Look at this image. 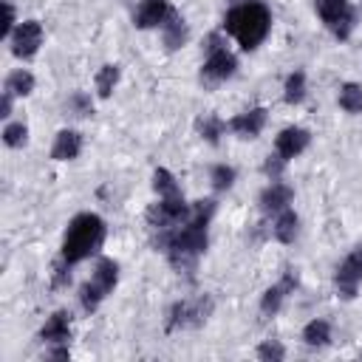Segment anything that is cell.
<instances>
[{"mask_svg":"<svg viewBox=\"0 0 362 362\" xmlns=\"http://www.w3.org/2000/svg\"><path fill=\"white\" fill-rule=\"evenodd\" d=\"M215 212H218V201L215 198H198V201H192V212H189V218L184 223H178L173 229L153 232L156 252H161L167 257V263L178 274H192L198 260L206 255V249H209V226H212Z\"/></svg>","mask_w":362,"mask_h":362,"instance_id":"cell-1","label":"cell"},{"mask_svg":"<svg viewBox=\"0 0 362 362\" xmlns=\"http://www.w3.org/2000/svg\"><path fill=\"white\" fill-rule=\"evenodd\" d=\"M221 28L240 45V51H257L272 34V8L263 0H243L238 6H229Z\"/></svg>","mask_w":362,"mask_h":362,"instance_id":"cell-2","label":"cell"},{"mask_svg":"<svg viewBox=\"0 0 362 362\" xmlns=\"http://www.w3.org/2000/svg\"><path fill=\"white\" fill-rule=\"evenodd\" d=\"M107 238V223L99 212H79L68 221L59 243V257L68 260L71 266H79L90 257L99 255Z\"/></svg>","mask_w":362,"mask_h":362,"instance_id":"cell-3","label":"cell"},{"mask_svg":"<svg viewBox=\"0 0 362 362\" xmlns=\"http://www.w3.org/2000/svg\"><path fill=\"white\" fill-rule=\"evenodd\" d=\"M215 314V297L212 294H195V297H181L175 300L167 314H164V331L167 334H178V331H195L201 325L209 322V317Z\"/></svg>","mask_w":362,"mask_h":362,"instance_id":"cell-4","label":"cell"},{"mask_svg":"<svg viewBox=\"0 0 362 362\" xmlns=\"http://www.w3.org/2000/svg\"><path fill=\"white\" fill-rule=\"evenodd\" d=\"M314 11L322 20V25L331 31V37L339 42H348L351 34L356 31L359 11L354 8L351 0H314Z\"/></svg>","mask_w":362,"mask_h":362,"instance_id":"cell-5","label":"cell"},{"mask_svg":"<svg viewBox=\"0 0 362 362\" xmlns=\"http://www.w3.org/2000/svg\"><path fill=\"white\" fill-rule=\"evenodd\" d=\"M42 42H45V28H42V23L34 20V17H28V20H20L17 28L11 31V37H8V51H11L14 59L28 62V59H34V57L40 54Z\"/></svg>","mask_w":362,"mask_h":362,"instance_id":"cell-6","label":"cell"},{"mask_svg":"<svg viewBox=\"0 0 362 362\" xmlns=\"http://www.w3.org/2000/svg\"><path fill=\"white\" fill-rule=\"evenodd\" d=\"M238 74V57L229 45L212 51V54H204V62H201V71H198V79L204 88H215L226 79H232Z\"/></svg>","mask_w":362,"mask_h":362,"instance_id":"cell-7","label":"cell"},{"mask_svg":"<svg viewBox=\"0 0 362 362\" xmlns=\"http://www.w3.org/2000/svg\"><path fill=\"white\" fill-rule=\"evenodd\" d=\"M297 286H300V274H297V269L286 266V269H283V274H280V280H277V283H272L269 288H263L260 303H257L260 314H263V317H274V314H280V308H283L286 297H288V294H294V291H297Z\"/></svg>","mask_w":362,"mask_h":362,"instance_id":"cell-8","label":"cell"},{"mask_svg":"<svg viewBox=\"0 0 362 362\" xmlns=\"http://www.w3.org/2000/svg\"><path fill=\"white\" fill-rule=\"evenodd\" d=\"M359 286H362V255L354 249V252H348L337 263V269H334V288H337V294L342 300H354Z\"/></svg>","mask_w":362,"mask_h":362,"instance_id":"cell-9","label":"cell"},{"mask_svg":"<svg viewBox=\"0 0 362 362\" xmlns=\"http://www.w3.org/2000/svg\"><path fill=\"white\" fill-rule=\"evenodd\" d=\"M175 14L170 0H141L133 11V25L139 31H161V25Z\"/></svg>","mask_w":362,"mask_h":362,"instance_id":"cell-10","label":"cell"},{"mask_svg":"<svg viewBox=\"0 0 362 362\" xmlns=\"http://www.w3.org/2000/svg\"><path fill=\"white\" fill-rule=\"evenodd\" d=\"M226 124H229V133L232 136H238V139H243V141H252V139H257L263 130H266V124H269V110L266 107H246V110H240V113H235L232 119H226Z\"/></svg>","mask_w":362,"mask_h":362,"instance_id":"cell-11","label":"cell"},{"mask_svg":"<svg viewBox=\"0 0 362 362\" xmlns=\"http://www.w3.org/2000/svg\"><path fill=\"white\" fill-rule=\"evenodd\" d=\"M291 204H294V189H291V184H286L283 178L269 181V184L260 189V195H257V209H260L266 218L283 212V209L291 206Z\"/></svg>","mask_w":362,"mask_h":362,"instance_id":"cell-12","label":"cell"},{"mask_svg":"<svg viewBox=\"0 0 362 362\" xmlns=\"http://www.w3.org/2000/svg\"><path fill=\"white\" fill-rule=\"evenodd\" d=\"M311 144V130L300 124H288L274 136V153H280L286 161L300 158Z\"/></svg>","mask_w":362,"mask_h":362,"instance_id":"cell-13","label":"cell"},{"mask_svg":"<svg viewBox=\"0 0 362 362\" xmlns=\"http://www.w3.org/2000/svg\"><path fill=\"white\" fill-rule=\"evenodd\" d=\"M37 339L42 345H54V342H71V311L68 308H57L45 317V322L40 325Z\"/></svg>","mask_w":362,"mask_h":362,"instance_id":"cell-14","label":"cell"},{"mask_svg":"<svg viewBox=\"0 0 362 362\" xmlns=\"http://www.w3.org/2000/svg\"><path fill=\"white\" fill-rule=\"evenodd\" d=\"M82 147H85L82 133L76 127H62V130H57V136L51 141V158L54 161H74V158H79Z\"/></svg>","mask_w":362,"mask_h":362,"instance_id":"cell-15","label":"cell"},{"mask_svg":"<svg viewBox=\"0 0 362 362\" xmlns=\"http://www.w3.org/2000/svg\"><path fill=\"white\" fill-rule=\"evenodd\" d=\"M269 235L283 246H288L300 238V215L294 212V206H286L283 212L269 218Z\"/></svg>","mask_w":362,"mask_h":362,"instance_id":"cell-16","label":"cell"},{"mask_svg":"<svg viewBox=\"0 0 362 362\" xmlns=\"http://www.w3.org/2000/svg\"><path fill=\"white\" fill-rule=\"evenodd\" d=\"M161 45H164V51H181L187 42H189V23L175 11L164 25H161Z\"/></svg>","mask_w":362,"mask_h":362,"instance_id":"cell-17","label":"cell"},{"mask_svg":"<svg viewBox=\"0 0 362 362\" xmlns=\"http://www.w3.org/2000/svg\"><path fill=\"white\" fill-rule=\"evenodd\" d=\"M300 339H303L305 348L322 351V348L331 345V339H334V328H331V322H328L325 317H314V320H308V322L303 325Z\"/></svg>","mask_w":362,"mask_h":362,"instance_id":"cell-18","label":"cell"},{"mask_svg":"<svg viewBox=\"0 0 362 362\" xmlns=\"http://www.w3.org/2000/svg\"><path fill=\"white\" fill-rule=\"evenodd\" d=\"M119 260L113 257H96L93 263V272H90V280L105 291V294H113V288L119 286Z\"/></svg>","mask_w":362,"mask_h":362,"instance_id":"cell-19","label":"cell"},{"mask_svg":"<svg viewBox=\"0 0 362 362\" xmlns=\"http://www.w3.org/2000/svg\"><path fill=\"white\" fill-rule=\"evenodd\" d=\"M119 82H122V65H116V62L99 65V71H96V76H93L96 99H110L113 90L119 88Z\"/></svg>","mask_w":362,"mask_h":362,"instance_id":"cell-20","label":"cell"},{"mask_svg":"<svg viewBox=\"0 0 362 362\" xmlns=\"http://www.w3.org/2000/svg\"><path fill=\"white\" fill-rule=\"evenodd\" d=\"M305 96H308V76H305L303 68H294V71L283 79V102H286L288 107H297V105L305 102Z\"/></svg>","mask_w":362,"mask_h":362,"instance_id":"cell-21","label":"cell"},{"mask_svg":"<svg viewBox=\"0 0 362 362\" xmlns=\"http://www.w3.org/2000/svg\"><path fill=\"white\" fill-rule=\"evenodd\" d=\"M93 105H96V102H93V93L76 88V90H71V93L65 96L62 113H65L68 119H90V116H93Z\"/></svg>","mask_w":362,"mask_h":362,"instance_id":"cell-22","label":"cell"},{"mask_svg":"<svg viewBox=\"0 0 362 362\" xmlns=\"http://www.w3.org/2000/svg\"><path fill=\"white\" fill-rule=\"evenodd\" d=\"M226 130H229V124H226V119H221L218 113H204V116L195 119V133H198L206 144H212V147L221 144V139L226 136Z\"/></svg>","mask_w":362,"mask_h":362,"instance_id":"cell-23","label":"cell"},{"mask_svg":"<svg viewBox=\"0 0 362 362\" xmlns=\"http://www.w3.org/2000/svg\"><path fill=\"white\" fill-rule=\"evenodd\" d=\"M34 88H37V79H34V74H31L28 68H14V71L6 76V82H3V90H8L14 99L31 96Z\"/></svg>","mask_w":362,"mask_h":362,"instance_id":"cell-24","label":"cell"},{"mask_svg":"<svg viewBox=\"0 0 362 362\" xmlns=\"http://www.w3.org/2000/svg\"><path fill=\"white\" fill-rule=\"evenodd\" d=\"M337 105L345 113L359 116L362 113V82H342L337 88Z\"/></svg>","mask_w":362,"mask_h":362,"instance_id":"cell-25","label":"cell"},{"mask_svg":"<svg viewBox=\"0 0 362 362\" xmlns=\"http://www.w3.org/2000/svg\"><path fill=\"white\" fill-rule=\"evenodd\" d=\"M235 181H238V170H235L232 164L221 161V164H212V167H209V187L215 189V195L229 192V189L235 187Z\"/></svg>","mask_w":362,"mask_h":362,"instance_id":"cell-26","label":"cell"},{"mask_svg":"<svg viewBox=\"0 0 362 362\" xmlns=\"http://www.w3.org/2000/svg\"><path fill=\"white\" fill-rule=\"evenodd\" d=\"M28 124L23 122V119H8L6 124H3V130H0V139H3V144L8 147V150H20V147H25L28 144Z\"/></svg>","mask_w":362,"mask_h":362,"instance_id":"cell-27","label":"cell"},{"mask_svg":"<svg viewBox=\"0 0 362 362\" xmlns=\"http://www.w3.org/2000/svg\"><path fill=\"white\" fill-rule=\"evenodd\" d=\"M153 192H156V198H173V195H181L184 189L167 167H156L153 170Z\"/></svg>","mask_w":362,"mask_h":362,"instance_id":"cell-28","label":"cell"},{"mask_svg":"<svg viewBox=\"0 0 362 362\" xmlns=\"http://www.w3.org/2000/svg\"><path fill=\"white\" fill-rule=\"evenodd\" d=\"M76 300H79V308L85 311V314H93V311H99V305L107 300V294L88 277L82 286H79V291H76Z\"/></svg>","mask_w":362,"mask_h":362,"instance_id":"cell-29","label":"cell"},{"mask_svg":"<svg viewBox=\"0 0 362 362\" xmlns=\"http://www.w3.org/2000/svg\"><path fill=\"white\" fill-rule=\"evenodd\" d=\"M255 356L263 359V362H283V359H286V345H283L280 339H263V342L257 345Z\"/></svg>","mask_w":362,"mask_h":362,"instance_id":"cell-30","label":"cell"},{"mask_svg":"<svg viewBox=\"0 0 362 362\" xmlns=\"http://www.w3.org/2000/svg\"><path fill=\"white\" fill-rule=\"evenodd\" d=\"M71 269H74V266H71L68 260L57 257V260H54V266H51V288H68V286H71V280H74Z\"/></svg>","mask_w":362,"mask_h":362,"instance_id":"cell-31","label":"cell"},{"mask_svg":"<svg viewBox=\"0 0 362 362\" xmlns=\"http://www.w3.org/2000/svg\"><path fill=\"white\" fill-rule=\"evenodd\" d=\"M286 158L280 156V153H269L266 158H263V164H260V170H263V175L269 178V181H277V178H283V173H286Z\"/></svg>","mask_w":362,"mask_h":362,"instance_id":"cell-32","label":"cell"},{"mask_svg":"<svg viewBox=\"0 0 362 362\" xmlns=\"http://www.w3.org/2000/svg\"><path fill=\"white\" fill-rule=\"evenodd\" d=\"M17 23H20V17H17L14 3H11V0H3V23H0V37H3V40H8V37H11V31L17 28Z\"/></svg>","mask_w":362,"mask_h":362,"instance_id":"cell-33","label":"cell"},{"mask_svg":"<svg viewBox=\"0 0 362 362\" xmlns=\"http://www.w3.org/2000/svg\"><path fill=\"white\" fill-rule=\"evenodd\" d=\"M223 45H226V34H223V28H218V31H209V34L204 37L201 51H204V54H212V51H218V48H223Z\"/></svg>","mask_w":362,"mask_h":362,"instance_id":"cell-34","label":"cell"},{"mask_svg":"<svg viewBox=\"0 0 362 362\" xmlns=\"http://www.w3.org/2000/svg\"><path fill=\"white\" fill-rule=\"evenodd\" d=\"M42 356L45 359H62V362H68L71 359V348H68V342H54V345H45Z\"/></svg>","mask_w":362,"mask_h":362,"instance_id":"cell-35","label":"cell"},{"mask_svg":"<svg viewBox=\"0 0 362 362\" xmlns=\"http://www.w3.org/2000/svg\"><path fill=\"white\" fill-rule=\"evenodd\" d=\"M11 113H14V96H11L8 90H3V93H0V119L8 122Z\"/></svg>","mask_w":362,"mask_h":362,"instance_id":"cell-36","label":"cell"},{"mask_svg":"<svg viewBox=\"0 0 362 362\" xmlns=\"http://www.w3.org/2000/svg\"><path fill=\"white\" fill-rule=\"evenodd\" d=\"M226 3H229V6H238V3H243V0H226Z\"/></svg>","mask_w":362,"mask_h":362,"instance_id":"cell-37","label":"cell"},{"mask_svg":"<svg viewBox=\"0 0 362 362\" xmlns=\"http://www.w3.org/2000/svg\"><path fill=\"white\" fill-rule=\"evenodd\" d=\"M356 252H359V255H362V243H359V246H356Z\"/></svg>","mask_w":362,"mask_h":362,"instance_id":"cell-38","label":"cell"}]
</instances>
